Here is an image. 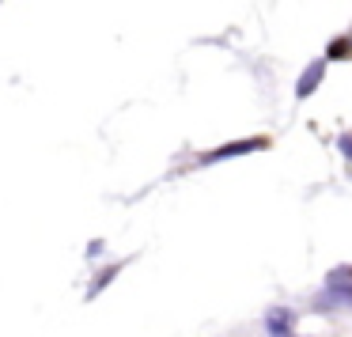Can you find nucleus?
Wrapping results in <instances>:
<instances>
[{
    "mask_svg": "<svg viewBox=\"0 0 352 337\" xmlns=\"http://www.w3.org/2000/svg\"><path fill=\"white\" fill-rule=\"evenodd\" d=\"M314 307L318 311H352V269H333V273L326 276V288L318 292V299H314Z\"/></svg>",
    "mask_w": 352,
    "mask_h": 337,
    "instance_id": "obj_1",
    "label": "nucleus"
},
{
    "mask_svg": "<svg viewBox=\"0 0 352 337\" xmlns=\"http://www.w3.org/2000/svg\"><path fill=\"white\" fill-rule=\"evenodd\" d=\"M269 148V137H246V140H231L223 148H208V152L197 155V167H208V163H223V160H235V155H250Z\"/></svg>",
    "mask_w": 352,
    "mask_h": 337,
    "instance_id": "obj_2",
    "label": "nucleus"
},
{
    "mask_svg": "<svg viewBox=\"0 0 352 337\" xmlns=\"http://www.w3.org/2000/svg\"><path fill=\"white\" fill-rule=\"evenodd\" d=\"M322 80H326V61H311V65L303 69V76H299V84H296V95H299V99L314 95Z\"/></svg>",
    "mask_w": 352,
    "mask_h": 337,
    "instance_id": "obj_3",
    "label": "nucleus"
},
{
    "mask_svg": "<svg viewBox=\"0 0 352 337\" xmlns=\"http://www.w3.org/2000/svg\"><path fill=\"white\" fill-rule=\"evenodd\" d=\"M292 318H296V314H292V311H284V307L269 311V318H265L269 337H288V334H292Z\"/></svg>",
    "mask_w": 352,
    "mask_h": 337,
    "instance_id": "obj_4",
    "label": "nucleus"
},
{
    "mask_svg": "<svg viewBox=\"0 0 352 337\" xmlns=\"http://www.w3.org/2000/svg\"><path fill=\"white\" fill-rule=\"evenodd\" d=\"M122 269H125V261H114V265H107V269H99V276H95V281H91V284H87V299H95V296H99V292H102V288H107V284H110V281H114V276H118V273H122Z\"/></svg>",
    "mask_w": 352,
    "mask_h": 337,
    "instance_id": "obj_5",
    "label": "nucleus"
},
{
    "mask_svg": "<svg viewBox=\"0 0 352 337\" xmlns=\"http://www.w3.org/2000/svg\"><path fill=\"white\" fill-rule=\"evenodd\" d=\"M352 57V34H341L326 46V61H349Z\"/></svg>",
    "mask_w": 352,
    "mask_h": 337,
    "instance_id": "obj_6",
    "label": "nucleus"
},
{
    "mask_svg": "<svg viewBox=\"0 0 352 337\" xmlns=\"http://www.w3.org/2000/svg\"><path fill=\"white\" fill-rule=\"evenodd\" d=\"M337 152L352 163V133H341V137H337Z\"/></svg>",
    "mask_w": 352,
    "mask_h": 337,
    "instance_id": "obj_7",
    "label": "nucleus"
},
{
    "mask_svg": "<svg viewBox=\"0 0 352 337\" xmlns=\"http://www.w3.org/2000/svg\"><path fill=\"white\" fill-rule=\"evenodd\" d=\"M102 250H107V243H102V239H95V243H87V258H99Z\"/></svg>",
    "mask_w": 352,
    "mask_h": 337,
    "instance_id": "obj_8",
    "label": "nucleus"
}]
</instances>
